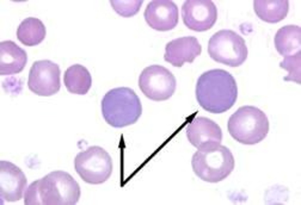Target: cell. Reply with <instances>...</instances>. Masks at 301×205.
Segmentation results:
<instances>
[{
	"label": "cell",
	"mask_w": 301,
	"mask_h": 205,
	"mask_svg": "<svg viewBox=\"0 0 301 205\" xmlns=\"http://www.w3.org/2000/svg\"><path fill=\"white\" fill-rule=\"evenodd\" d=\"M114 10L121 16L125 17L133 16L139 11L143 0H111Z\"/></svg>",
	"instance_id": "cell-21"
},
{
	"label": "cell",
	"mask_w": 301,
	"mask_h": 205,
	"mask_svg": "<svg viewBox=\"0 0 301 205\" xmlns=\"http://www.w3.org/2000/svg\"><path fill=\"white\" fill-rule=\"evenodd\" d=\"M208 51L215 61L232 67L242 64L248 53L244 39L235 32L226 29L219 30L211 37Z\"/></svg>",
	"instance_id": "cell-6"
},
{
	"label": "cell",
	"mask_w": 301,
	"mask_h": 205,
	"mask_svg": "<svg viewBox=\"0 0 301 205\" xmlns=\"http://www.w3.org/2000/svg\"><path fill=\"white\" fill-rule=\"evenodd\" d=\"M138 85L144 95L156 101L168 100L176 90L175 77L168 69L158 65L147 67L139 77Z\"/></svg>",
	"instance_id": "cell-8"
},
{
	"label": "cell",
	"mask_w": 301,
	"mask_h": 205,
	"mask_svg": "<svg viewBox=\"0 0 301 205\" xmlns=\"http://www.w3.org/2000/svg\"><path fill=\"white\" fill-rule=\"evenodd\" d=\"M63 81L70 93L84 95L91 88L92 80L88 69L82 65L77 64L70 66L65 71Z\"/></svg>",
	"instance_id": "cell-17"
},
{
	"label": "cell",
	"mask_w": 301,
	"mask_h": 205,
	"mask_svg": "<svg viewBox=\"0 0 301 205\" xmlns=\"http://www.w3.org/2000/svg\"><path fill=\"white\" fill-rule=\"evenodd\" d=\"M45 27L39 19L29 17L19 25L16 35L18 40L25 46H32L40 43L45 38Z\"/></svg>",
	"instance_id": "cell-19"
},
{
	"label": "cell",
	"mask_w": 301,
	"mask_h": 205,
	"mask_svg": "<svg viewBox=\"0 0 301 205\" xmlns=\"http://www.w3.org/2000/svg\"><path fill=\"white\" fill-rule=\"evenodd\" d=\"M27 61L25 51L11 40L0 43V74L18 73L23 70Z\"/></svg>",
	"instance_id": "cell-15"
},
{
	"label": "cell",
	"mask_w": 301,
	"mask_h": 205,
	"mask_svg": "<svg viewBox=\"0 0 301 205\" xmlns=\"http://www.w3.org/2000/svg\"><path fill=\"white\" fill-rule=\"evenodd\" d=\"M0 198L8 202L21 199L26 190L27 180L21 169L12 163L0 162Z\"/></svg>",
	"instance_id": "cell-13"
},
{
	"label": "cell",
	"mask_w": 301,
	"mask_h": 205,
	"mask_svg": "<svg viewBox=\"0 0 301 205\" xmlns=\"http://www.w3.org/2000/svg\"><path fill=\"white\" fill-rule=\"evenodd\" d=\"M60 74L61 70L57 64L48 60L36 61L29 71V88L39 96L53 95L60 89Z\"/></svg>",
	"instance_id": "cell-9"
},
{
	"label": "cell",
	"mask_w": 301,
	"mask_h": 205,
	"mask_svg": "<svg viewBox=\"0 0 301 205\" xmlns=\"http://www.w3.org/2000/svg\"><path fill=\"white\" fill-rule=\"evenodd\" d=\"M101 112L106 122L121 128L135 123L142 112L140 100L134 90L127 87L108 91L101 101Z\"/></svg>",
	"instance_id": "cell-3"
},
{
	"label": "cell",
	"mask_w": 301,
	"mask_h": 205,
	"mask_svg": "<svg viewBox=\"0 0 301 205\" xmlns=\"http://www.w3.org/2000/svg\"><path fill=\"white\" fill-rule=\"evenodd\" d=\"M184 24L189 29L202 32L211 28L215 23L217 9L210 0H187L181 7Z\"/></svg>",
	"instance_id": "cell-10"
},
{
	"label": "cell",
	"mask_w": 301,
	"mask_h": 205,
	"mask_svg": "<svg viewBox=\"0 0 301 205\" xmlns=\"http://www.w3.org/2000/svg\"><path fill=\"white\" fill-rule=\"evenodd\" d=\"M228 128L236 140L246 145H253L264 139L268 132L269 124L266 114L254 106L240 107L230 117Z\"/></svg>",
	"instance_id": "cell-4"
},
{
	"label": "cell",
	"mask_w": 301,
	"mask_h": 205,
	"mask_svg": "<svg viewBox=\"0 0 301 205\" xmlns=\"http://www.w3.org/2000/svg\"><path fill=\"white\" fill-rule=\"evenodd\" d=\"M75 169L85 182L101 184L111 176L113 170L112 158L103 148L93 146L78 153L74 160Z\"/></svg>",
	"instance_id": "cell-7"
},
{
	"label": "cell",
	"mask_w": 301,
	"mask_h": 205,
	"mask_svg": "<svg viewBox=\"0 0 301 205\" xmlns=\"http://www.w3.org/2000/svg\"><path fill=\"white\" fill-rule=\"evenodd\" d=\"M288 0H254L255 13L261 19L268 23H277L287 16L289 8Z\"/></svg>",
	"instance_id": "cell-18"
},
{
	"label": "cell",
	"mask_w": 301,
	"mask_h": 205,
	"mask_svg": "<svg viewBox=\"0 0 301 205\" xmlns=\"http://www.w3.org/2000/svg\"><path fill=\"white\" fill-rule=\"evenodd\" d=\"M193 171L202 180L216 183L226 178L233 170L235 160L229 149L220 145L208 150H198L193 155Z\"/></svg>",
	"instance_id": "cell-5"
},
{
	"label": "cell",
	"mask_w": 301,
	"mask_h": 205,
	"mask_svg": "<svg viewBox=\"0 0 301 205\" xmlns=\"http://www.w3.org/2000/svg\"><path fill=\"white\" fill-rule=\"evenodd\" d=\"M144 16L149 26L159 31L171 30L177 25L178 10L176 5L171 0H153L149 3Z\"/></svg>",
	"instance_id": "cell-12"
},
{
	"label": "cell",
	"mask_w": 301,
	"mask_h": 205,
	"mask_svg": "<svg viewBox=\"0 0 301 205\" xmlns=\"http://www.w3.org/2000/svg\"><path fill=\"white\" fill-rule=\"evenodd\" d=\"M280 65L288 73L287 75L284 77V80L300 83L301 53L285 57Z\"/></svg>",
	"instance_id": "cell-20"
},
{
	"label": "cell",
	"mask_w": 301,
	"mask_h": 205,
	"mask_svg": "<svg viewBox=\"0 0 301 205\" xmlns=\"http://www.w3.org/2000/svg\"><path fill=\"white\" fill-rule=\"evenodd\" d=\"M165 51L164 60L180 67L186 62H193L200 55L202 47L196 37L190 36L173 40L166 44Z\"/></svg>",
	"instance_id": "cell-14"
},
{
	"label": "cell",
	"mask_w": 301,
	"mask_h": 205,
	"mask_svg": "<svg viewBox=\"0 0 301 205\" xmlns=\"http://www.w3.org/2000/svg\"><path fill=\"white\" fill-rule=\"evenodd\" d=\"M195 95L200 106L210 113L219 114L235 103L238 89L234 77L223 69H214L203 73L198 79Z\"/></svg>",
	"instance_id": "cell-2"
},
{
	"label": "cell",
	"mask_w": 301,
	"mask_h": 205,
	"mask_svg": "<svg viewBox=\"0 0 301 205\" xmlns=\"http://www.w3.org/2000/svg\"><path fill=\"white\" fill-rule=\"evenodd\" d=\"M186 134L191 144L201 151L210 149L220 145L223 137L219 125L203 117L193 119L187 127Z\"/></svg>",
	"instance_id": "cell-11"
},
{
	"label": "cell",
	"mask_w": 301,
	"mask_h": 205,
	"mask_svg": "<svg viewBox=\"0 0 301 205\" xmlns=\"http://www.w3.org/2000/svg\"><path fill=\"white\" fill-rule=\"evenodd\" d=\"M274 43L278 52L284 57L301 53V27L295 25L282 27L276 34Z\"/></svg>",
	"instance_id": "cell-16"
},
{
	"label": "cell",
	"mask_w": 301,
	"mask_h": 205,
	"mask_svg": "<svg viewBox=\"0 0 301 205\" xmlns=\"http://www.w3.org/2000/svg\"><path fill=\"white\" fill-rule=\"evenodd\" d=\"M81 194L80 186L69 174L51 172L31 183L24 193L25 205H74Z\"/></svg>",
	"instance_id": "cell-1"
}]
</instances>
